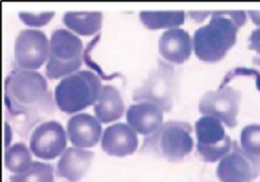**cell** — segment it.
Instances as JSON below:
<instances>
[{
    "label": "cell",
    "instance_id": "obj_1",
    "mask_svg": "<svg viewBox=\"0 0 260 182\" xmlns=\"http://www.w3.org/2000/svg\"><path fill=\"white\" fill-rule=\"evenodd\" d=\"M5 103L13 116L36 120L54 112L46 79L38 72L14 70L5 80Z\"/></svg>",
    "mask_w": 260,
    "mask_h": 182
},
{
    "label": "cell",
    "instance_id": "obj_2",
    "mask_svg": "<svg viewBox=\"0 0 260 182\" xmlns=\"http://www.w3.org/2000/svg\"><path fill=\"white\" fill-rule=\"evenodd\" d=\"M246 18L245 11L212 12L209 22L194 32L193 49L197 58L208 63L221 60L236 43Z\"/></svg>",
    "mask_w": 260,
    "mask_h": 182
},
{
    "label": "cell",
    "instance_id": "obj_3",
    "mask_svg": "<svg viewBox=\"0 0 260 182\" xmlns=\"http://www.w3.org/2000/svg\"><path fill=\"white\" fill-rule=\"evenodd\" d=\"M101 79L90 71H77L61 80L55 88V103L66 113L95 104L102 91Z\"/></svg>",
    "mask_w": 260,
    "mask_h": 182
},
{
    "label": "cell",
    "instance_id": "obj_4",
    "mask_svg": "<svg viewBox=\"0 0 260 182\" xmlns=\"http://www.w3.org/2000/svg\"><path fill=\"white\" fill-rule=\"evenodd\" d=\"M191 125L183 121H169L147 136L142 151L152 153L172 162L183 160L194 148Z\"/></svg>",
    "mask_w": 260,
    "mask_h": 182
},
{
    "label": "cell",
    "instance_id": "obj_5",
    "mask_svg": "<svg viewBox=\"0 0 260 182\" xmlns=\"http://www.w3.org/2000/svg\"><path fill=\"white\" fill-rule=\"evenodd\" d=\"M82 41L78 36L67 29L54 30L50 38L47 77L59 79L77 72L82 64Z\"/></svg>",
    "mask_w": 260,
    "mask_h": 182
},
{
    "label": "cell",
    "instance_id": "obj_6",
    "mask_svg": "<svg viewBox=\"0 0 260 182\" xmlns=\"http://www.w3.org/2000/svg\"><path fill=\"white\" fill-rule=\"evenodd\" d=\"M179 75L175 67L158 60L146 80L133 92L136 101H149L158 105L164 111H170L178 96Z\"/></svg>",
    "mask_w": 260,
    "mask_h": 182
},
{
    "label": "cell",
    "instance_id": "obj_7",
    "mask_svg": "<svg viewBox=\"0 0 260 182\" xmlns=\"http://www.w3.org/2000/svg\"><path fill=\"white\" fill-rule=\"evenodd\" d=\"M216 176L220 182H253L260 176V156L246 153L233 142L232 151L217 165Z\"/></svg>",
    "mask_w": 260,
    "mask_h": 182
},
{
    "label": "cell",
    "instance_id": "obj_8",
    "mask_svg": "<svg viewBox=\"0 0 260 182\" xmlns=\"http://www.w3.org/2000/svg\"><path fill=\"white\" fill-rule=\"evenodd\" d=\"M50 41L39 29L21 30L14 43V61L20 70L35 71L49 60Z\"/></svg>",
    "mask_w": 260,
    "mask_h": 182
},
{
    "label": "cell",
    "instance_id": "obj_9",
    "mask_svg": "<svg viewBox=\"0 0 260 182\" xmlns=\"http://www.w3.org/2000/svg\"><path fill=\"white\" fill-rule=\"evenodd\" d=\"M240 101V92L226 86L206 92L200 99L198 108L202 114L216 117L226 126L235 127L238 123Z\"/></svg>",
    "mask_w": 260,
    "mask_h": 182
},
{
    "label": "cell",
    "instance_id": "obj_10",
    "mask_svg": "<svg viewBox=\"0 0 260 182\" xmlns=\"http://www.w3.org/2000/svg\"><path fill=\"white\" fill-rule=\"evenodd\" d=\"M66 134L60 122H43L35 128L29 138V150L37 158L53 160L64 153L67 145Z\"/></svg>",
    "mask_w": 260,
    "mask_h": 182
},
{
    "label": "cell",
    "instance_id": "obj_11",
    "mask_svg": "<svg viewBox=\"0 0 260 182\" xmlns=\"http://www.w3.org/2000/svg\"><path fill=\"white\" fill-rule=\"evenodd\" d=\"M103 151L109 156L123 158L132 155L138 147L135 130L126 123H115L108 126L101 141Z\"/></svg>",
    "mask_w": 260,
    "mask_h": 182
},
{
    "label": "cell",
    "instance_id": "obj_12",
    "mask_svg": "<svg viewBox=\"0 0 260 182\" xmlns=\"http://www.w3.org/2000/svg\"><path fill=\"white\" fill-rule=\"evenodd\" d=\"M66 132L74 147L80 149L92 148L102 135L101 121L87 113H79L69 118Z\"/></svg>",
    "mask_w": 260,
    "mask_h": 182
},
{
    "label": "cell",
    "instance_id": "obj_13",
    "mask_svg": "<svg viewBox=\"0 0 260 182\" xmlns=\"http://www.w3.org/2000/svg\"><path fill=\"white\" fill-rule=\"evenodd\" d=\"M126 117L128 124L135 132L150 135L162 125L164 110L155 103L140 101L130 105Z\"/></svg>",
    "mask_w": 260,
    "mask_h": 182
},
{
    "label": "cell",
    "instance_id": "obj_14",
    "mask_svg": "<svg viewBox=\"0 0 260 182\" xmlns=\"http://www.w3.org/2000/svg\"><path fill=\"white\" fill-rule=\"evenodd\" d=\"M193 40L187 31L182 28H171L165 31L158 39L160 56L173 64H183L192 53Z\"/></svg>",
    "mask_w": 260,
    "mask_h": 182
},
{
    "label": "cell",
    "instance_id": "obj_15",
    "mask_svg": "<svg viewBox=\"0 0 260 182\" xmlns=\"http://www.w3.org/2000/svg\"><path fill=\"white\" fill-rule=\"evenodd\" d=\"M93 156V152L84 149L76 147L66 149L57 163V176L71 182L81 180L90 169Z\"/></svg>",
    "mask_w": 260,
    "mask_h": 182
},
{
    "label": "cell",
    "instance_id": "obj_16",
    "mask_svg": "<svg viewBox=\"0 0 260 182\" xmlns=\"http://www.w3.org/2000/svg\"><path fill=\"white\" fill-rule=\"evenodd\" d=\"M93 111L95 117L104 123L119 119L125 111V104L118 89L112 85L103 86Z\"/></svg>",
    "mask_w": 260,
    "mask_h": 182
},
{
    "label": "cell",
    "instance_id": "obj_17",
    "mask_svg": "<svg viewBox=\"0 0 260 182\" xmlns=\"http://www.w3.org/2000/svg\"><path fill=\"white\" fill-rule=\"evenodd\" d=\"M197 146L212 147L226 139L224 127L219 119L210 115L200 117L195 123Z\"/></svg>",
    "mask_w": 260,
    "mask_h": 182
},
{
    "label": "cell",
    "instance_id": "obj_18",
    "mask_svg": "<svg viewBox=\"0 0 260 182\" xmlns=\"http://www.w3.org/2000/svg\"><path fill=\"white\" fill-rule=\"evenodd\" d=\"M101 12H68L63 16L64 24L81 35H92L102 26Z\"/></svg>",
    "mask_w": 260,
    "mask_h": 182
},
{
    "label": "cell",
    "instance_id": "obj_19",
    "mask_svg": "<svg viewBox=\"0 0 260 182\" xmlns=\"http://www.w3.org/2000/svg\"><path fill=\"white\" fill-rule=\"evenodd\" d=\"M30 150L23 143H16L5 150L4 166L13 174H22L26 172L31 164Z\"/></svg>",
    "mask_w": 260,
    "mask_h": 182
},
{
    "label": "cell",
    "instance_id": "obj_20",
    "mask_svg": "<svg viewBox=\"0 0 260 182\" xmlns=\"http://www.w3.org/2000/svg\"><path fill=\"white\" fill-rule=\"evenodd\" d=\"M139 18L142 21V23L149 29H171L176 28L177 26L184 23L185 13L183 11H142L139 13Z\"/></svg>",
    "mask_w": 260,
    "mask_h": 182
},
{
    "label": "cell",
    "instance_id": "obj_21",
    "mask_svg": "<svg viewBox=\"0 0 260 182\" xmlns=\"http://www.w3.org/2000/svg\"><path fill=\"white\" fill-rule=\"evenodd\" d=\"M10 182H54V171L50 164L32 162L30 168L22 174H13Z\"/></svg>",
    "mask_w": 260,
    "mask_h": 182
},
{
    "label": "cell",
    "instance_id": "obj_22",
    "mask_svg": "<svg viewBox=\"0 0 260 182\" xmlns=\"http://www.w3.org/2000/svg\"><path fill=\"white\" fill-rule=\"evenodd\" d=\"M240 146L246 153L260 156V124H249L243 127Z\"/></svg>",
    "mask_w": 260,
    "mask_h": 182
},
{
    "label": "cell",
    "instance_id": "obj_23",
    "mask_svg": "<svg viewBox=\"0 0 260 182\" xmlns=\"http://www.w3.org/2000/svg\"><path fill=\"white\" fill-rule=\"evenodd\" d=\"M232 148H233V142L229 135L222 143L216 146L201 147L196 145V150L198 155L201 157L203 161L209 162V163L220 161L224 156H226L232 151Z\"/></svg>",
    "mask_w": 260,
    "mask_h": 182
},
{
    "label": "cell",
    "instance_id": "obj_24",
    "mask_svg": "<svg viewBox=\"0 0 260 182\" xmlns=\"http://www.w3.org/2000/svg\"><path fill=\"white\" fill-rule=\"evenodd\" d=\"M54 12H44V13H24L20 12L18 14L19 18L23 23L32 27L43 26L51 21L54 17Z\"/></svg>",
    "mask_w": 260,
    "mask_h": 182
},
{
    "label": "cell",
    "instance_id": "obj_25",
    "mask_svg": "<svg viewBox=\"0 0 260 182\" xmlns=\"http://www.w3.org/2000/svg\"><path fill=\"white\" fill-rule=\"evenodd\" d=\"M249 49L260 54V27L252 31L249 37Z\"/></svg>",
    "mask_w": 260,
    "mask_h": 182
},
{
    "label": "cell",
    "instance_id": "obj_26",
    "mask_svg": "<svg viewBox=\"0 0 260 182\" xmlns=\"http://www.w3.org/2000/svg\"><path fill=\"white\" fill-rule=\"evenodd\" d=\"M5 134H4V147H5V150L9 148V145L11 143V139H12V131H11V128H10V125L5 122Z\"/></svg>",
    "mask_w": 260,
    "mask_h": 182
},
{
    "label": "cell",
    "instance_id": "obj_27",
    "mask_svg": "<svg viewBox=\"0 0 260 182\" xmlns=\"http://www.w3.org/2000/svg\"><path fill=\"white\" fill-rule=\"evenodd\" d=\"M212 12H207V11H204V12H201V11H197V12H189V15L193 18V19H195V20H197V21H202L206 16H208L209 14H211Z\"/></svg>",
    "mask_w": 260,
    "mask_h": 182
},
{
    "label": "cell",
    "instance_id": "obj_28",
    "mask_svg": "<svg viewBox=\"0 0 260 182\" xmlns=\"http://www.w3.org/2000/svg\"><path fill=\"white\" fill-rule=\"evenodd\" d=\"M248 15L251 18L252 22L258 26H260V11H255V10H249Z\"/></svg>",
    "mask_w": 260,
    "mask_h": 182
}]
</instances>
